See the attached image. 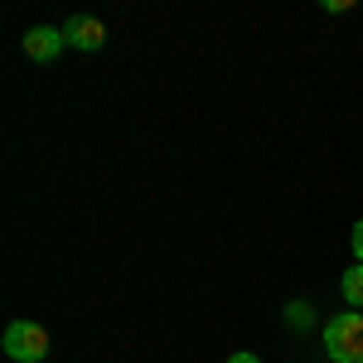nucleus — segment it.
Wrapping results in <instances>:
<instances>
[{
	"label": "nucleus",
	"mask_w": 363,
	"mask_h": 363,
	"mask_svg": "<svg viewBox=\"0 0 363 363\" xmlns=\"http://www.w3.org/2000/svg\"><path fill=\"white\" fill-rule=\"evenodd\" d=\"M325 354L330 363H363V310H339L325 325Z\"/></svg>",
	"instance_id": "obj_1"
},
{
	"label": "nucleus",
	"mask_w": 363,
	"mask_h": 363,
	"mask_svg": "<svg viewBox=\"0 0 363 363\" xmlns=\"http://www.w3.org/2000/svg\"><path fill=\"white\" fill-rule=\"evenodd\" d=\"M0 349L15 363H44L49 359V330L34 325V320H15V325L5 330V339H0Z\"/></svg>",
	"instance_id": "obj_2"
},
{
	"label": "nucleus",
	"mask_w": 363,
	"mask_h": 363,
	"mask_svg": "<svg viewBox=\"0 0 363 363\" xmlns=\"http://www.w3.org/2000/svg\"><path fill=\"white\" fill-rule=\"evenodd\" d=\"M63 39H68V49L97 54V49L107 44V25H102L97 15H68V20H63Z\"/></svg>",
	"instance_id": "obj_3"
},
{
	"label": "nucleus",
	"mask_w": 363,
	"mask_h": 363,
	"mask_svg": "<svg viewBox=\"0 0 363 363\" xmlns=\"http://www.w3.org/2000/svg\"><path fill=\"white\" fill-rule=\"evenodd\" d=\"M20 49H25V58H29V63H54V58L63 54V49H68V39H63V29L34 25V29L25 34V44H20Z\"/></svg>",
	"instance_id": "obj_4"
},
{
	"label": "nucleus",
	"mask_w": 363,
	"mask_h": 363,
	"mask_svg": "<svg viewBox=\"0 0 363 363\" xmlns=\"http://www.w3.org/2000/svg\"><path fill=\"white\" fill-rule=\"evenodd\" d=\"M339 296H344V306H349V310H363V267H359V262L339 277Z\"/></svg>",
	"instance_id": "obj_5"
},
{
	"label": "nucleus",
	"mask_w": 363,
	"mask_h": 363,
	"mask_svg": "<svg viewBox=\"0 0 363 363\" xmlns=\"http://www.w3.org/2000/svg\"><path fill=\"white\" fill-rule=\"evenodd\" d=\"M286 325H296V330H306V325H310V306H306V301H291V306H286Z\"/></svg>",
	"instance_id": "obj_6"
},
{
	"label": "nucleus",
	"mask_w": 363,
	"mask_h": 363,
	"mask_svg": "<svg viewBox=\"0 0 363 363\" xmlns=\"http://www.w3.org/2000/svg\"><path fill=\"white\" fill-rule=\"evenodd\" d=\"M349 247H354V262L363 267V218L354 223V233H349Z\"/></svg>",
	"instance_id": "obj_7"
},
{
	"label": "nucleus",
	"mask_w": 363,
	"mask_h": 363,
	"mask_svg": "<svg viewBox=\"0 0 363 363\" xmlns=\"http://www.w3.org/2000/svg\"><path fill=\"white\" fill-rule=\"evenodd\" d=\"M228 363H262V359H257V354H242V349H238V354H228Z\"/></svg>",
	"instance_id": "obj_8"
}]
</instances>
